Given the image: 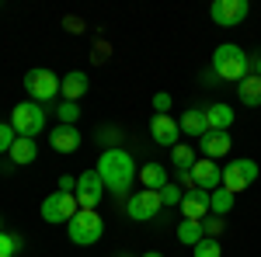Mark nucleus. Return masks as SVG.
<instances>
[{
	"label": "nucleus",
	"mask_w": 261,
	"mask_h": 257,
	"mask_svg": "<svg viewBox=\"0 0 261 257\" xmlns=\"http://www.w3.org/2000/svg\"><path fill=\"white\" fill-rule=\"evenodd\" d=\"M94 170H98L101 181H105V191H112V195H119V198L133 191V181L140 174L136 160L129 157L125 150H105Z\"/></svg>",
	"instance_id": "f257e3e1"
},
{
	"label": "nucleus",
	"mask_w": 261,
	"mask_h": 257,
	"mask_svg": "<svg viewBox=\"0 0 261 257\" xmlns=\"http://www.w3.org/2000/svg\"><path fill=\"white\" fill-rule=\"evenodd\" d=\"M213 73L216 80H226V83H241L247 73H251V56L244 52L241 45L226 42L213 52Z\"/></svg>",
	"instance_id": "f03ea898"
},
{
	"label": "nucleus",
	"mask_w": 261,
	"mask_h": 257,
	"mask_svg": "<svg viewBox=\"0 0 261 257\" xmlns=\"http://www.w3.org/2000/svg\"><path fill=\"white\" fill-rule=\"evenodd\" d=\"M66 233L77 247H91L105 237V219L98 216V209H81L77 216L66 222Z\"/></svg>",
	"instance_id": "7ed1b4c3"
},
{
	"label": "nucleus",
	"mask_w": 261,
	"mask_h": 257,
	"mask_svg": "<svg viewBox=\"0 0 261 257\" xmlns=\"http://www.w3.org/2000/svg\"><path fill=\"white\" fill-rule=\"evenodd\" d=\"M11 125L18 139H35L45 129V104H35V101H21L18 108L11 111Z\"/></svg>",
	"instance_id": "20e7f679"
},
{
	"label": "nucleus",
	"mask_w": 261,
	"mask_h": 257,
	"mask_svg": "<svg viewBox=\"0 0 261 257\" xmlns=\"http://www.w3.org/2000/svg\"><path fill=\"white\" fill-rule=\"evenodd\" d=\"M24 91H28V101L45 104V101H53L60 94V77L53 70H45V66H35V70L24 73Z\"/></svg>",
	"instance_id": "39448f33"
},
{
	"label": "nucleus",
	"mask_w": 261,
	"mask_h": 257,
	"mask_svg": "<svg viewBox=\"0 0 261 257\" xmlns=\"http://www.w3.org/2000/svg\"><path fill=\"white\" fill-rule=\"evenodd\" d=\"M258 174H261V167L254 163V160H247V157H241V160H233L230 167H223V188L226 191H247L254 181H258Z\"/></svg>",
	"instance_id": "423d86ee"
},
{
	"label": "nucleus",
	"mask_w": 261,
	"mask_h": 257,
	"mask_svg": "<svg viewBox=\"0 0 261 257\" xmlns=\"http://www.w3.org/2000/svg\"><path fill=\"white\" fill-rule=\"evenodd\" d=\"M161 209H164L161 191H146V188H143L140 195L125 198V216L133 219V222H150V219L161 216Z\"/></svg>",
	"instance_id": "0eeeda50"
},
{
	"label": "nucleus",
	"mask_w": 261,
	"mask_h": 257,
	"mask_svg": "<svg viewBox=\"0 0 261 257\" xmlns=\"http://www.w3.org/2000/svg\"><path fill=\"white\" fill-rule=\"evenodd\" d=\"M39 212H42V219H45V222H70V219L81 212V205H77V195L56 191V195H49L39 205Z\"/></svg>",
	"instance_id": "6e6552de"
},
{
	"label": "nucleus",
	"mask_w": 261,
	"mask_h": 257,
	"mask_svg": "<svg viewBox=\"0 0 261 257\" xmlns=\"http://www.w3.org/2000/svg\"><path fill=\"white\" fill-rule=\"evenodd\" d=\"M77 205L81 209H98L101 198H105V181H101V174L91 167V170H84L81 178H77Z\"/></svg>",
	"instance_id": "1a4fd4ad"
},
{
	"label": "nucleus",
	"mask_w": 261,
	"mask_h": 257,
	"mask_svg": "<svg viewBox=\"0 0 261 257\" xmlns=\"http://www.w3.org/2000/svg\"><path fill=\"white\" fill-rule=\"evenodd\" d=\"M247 0H216L213 7H209V14H213V21L220 24V28H237L244 18H247Z\"/></svg>",
	"instance_id": "9d476101"
},
{
	"label": "nucleus",
	"mask_w": 261,
	"mask_h": 257,
	"mask_svg": "<svg viewBox=\"0 0 261 257\" xmlns=\"http://www.w3.org/2000/svg\"><path fill=\"white\" fill-rule=\"evenodd\" d=\"M192 178H195V188L216 191V188H223V167L216 160L202 157V160H195V167H192Z\"/></svg>",
	"instance_id": "9b49d317"
},
{
	"label": "nucleus",
	"mask_w": 261,
	"mask_h": 257,
	"mask_svg": "<svg viewBox=\"0 0 261 257\" xmlns=\"http://www.w3.org/2000/svg\"><path fill=\"white\" fill-rule=\"evenodd\" d=\"M178 132H181V125L171 115H153L150 119V136H153V142H161V146H178Z\"/></svg>",
	"instance_id": "f8f14e48"
},
{
	"label": "nucleus",
	"mask_w": 261,
	"mask_h": 257,
	"mask_svg": "<svg viewBox=\"0 0 261 257\" xmlns=\"http://www.w3.org/2000/svg\"><path fill=\"white\" fill-rule=\"evenodd\" d=\"M209 195L213 191H202V188L188 191V195L181 198V216L192 219V222H202V219L209 216Z\"/></svg>",
	"instance_id": "ddd939ff"
},
{
	"label": "nucleus",
	"mask_w": 261,
	"mask_h": 257,
	"mask_svg": "<svg viewBox=\"0 0 261 257\" xmlns=\"http://www.w3.org/2000/svg\"><path fill=\"white\" fill-rule=\"evenodd\" d=\"M81 132H77V125H56L53 129V136H49V142H53V150L56 153H77L81 150Z\"/></svg>",
	"instance_id": "4468645a"
},
{
	"label": "nucleus",
	"mask_w": 261,
	"mask_h": 257,
	"mask_svg": "<svg viewBox=\"0 0 261 257\" xmlns=\"http://www.w3.org/2000/svg\"><path fill=\"white\" fill-rule=\"evenodd\" d=\"M87 87H91V80H87V73L84 70H70L66 77H60V94L63 101H77L87 94Z\"/></svg>",
	"instance_id": "2eb2a0df"
},
{
	"label": "nucleus",
	"mask_w": 261,
	"mask_h": 257,
	"mask_svg": "<svg viewBox=\"0 0 261 257\" xmlns=\"http://www.w3.org/2000/svg\"><path fill=\"white\" fill-rule=\"evenodd\" d=\"M199 146H202V157H209V160H220V157H226L230 153V132H205V136L199 139Z\"/></svg>",
	"instance_id": "dca6fc26"
},
{
	"label": "nucleus",
	"mask_w": 261,
	"mask_h": 257,
	"mask_svg": "<svg viewBox=\"0 0 261 257\" xmlns=\"http://www.w3.org/2000/svg\"><path fill=\"white\" fill-rule=\"evenodd\" d=\"M181 132L192 139H202L205 132H209V122H205V108H188L185 115H181Z\"/></svg>",
	"instance_id": "f3484780"
},
{
	"label": "nucleus",
	"mask_w": 261,
	"mask_h": 257,
	"mask_svg": "<svg viewBox=\"0 0 261 257\" xmlns=\"http://www.w3.org/2000/svg\"><path fill=\"white\" fill-rule=\"evenodd\" d=\"M205 122H209L213 132H226L233 125V108L230 104H209L205 108Z\"/></svg>",
	"instance_id": "a211bd4d"
},
{
	"label": "nucleus",
	"mask_w": 261,
	"mask_h": 257,
	"mask_svg": "<svg viewBox=\"0 0 261 257\" xmlns=\"http://www.w3.org/2000/svg\"><path fill=\"white\" fill-rule=\"evenodd\" d=\"M136 178L143 181V188H146V191H161L164 184H167V170H164L161 163H153V160H150L146 167H140V174H136Z\"/></svg>",
	"instance_id": "6ab92c4d"
},
{
	"label": "nucleus",
	"mask_w": 261,
	"mask_h": 257,
	"mask_svg": "<svg viewBox=\"0 0 261 257\" xmlns=\"http://www.w3.org/2000/svg\"><path fill=\"white\" fill-rule=\"evenodd\" d=\"M237 98H241V104H247V108H258L261 104V77H247L237 83Z\"/></svg>",
	"instance_id": "aec40b11"
},
{
	"label": "nucleus",
	"mask_w": 261,
	"mask_h": 257,
	"mask_svg": "<svg viewBox=\"0 0 261 257\" xmlns=\"http://www.w3.org/2000/svg\"><path fill=\"white\" fill-rule=\"evenodd\" d=\"M35 157H39V146H35V139H18V142L11 146V163H18V167L32 163Z\"/></svg>",
	"instance_id": "412c9836"
},
{
	"label": "nucleus",
	"mask_w": 261,
	"mask_h": 257,
	"mask_svg": "<svg viewBox=\"0 0 261 257\" xmlns=\"http://www.w3.org/2000/svg\"><path fill=\"white\" fill-rule=\"evenodd\" d=\"M230 209H233V191L216 188V191L209 195V212H213V216H226Z\"/></svg>",
	"instance_id": "4be33fe9"
},
{
	"label": "nucleus",
	"mask_w": 261,
	"mask_h": 257,
	"mask_svg": "<svg viewBox=\"0 0 261 257\" xmlns=\"http://www.w3.org/2000/svg\"><path fill=\"white\" fill-rule=\"evenodd\" d=\"M202 237H205L202 222H192V219H185V222H178V240L185 243V247H195V243H199Z\"/></svg>",
	"instance_id": "5701e85b"
},
{
	"label": "nucleus",
	"mask_w": 261,
	"mask_h": 257,
	"mask_svg": "<svg viewBox=\"0 0 261 257\" xmlns=\"http://www.w3.org/2000/svg\"><path fill=\"white\" fill-rule=\"evenodd\" d=\"M192 257H223V247L216 237H202L195 247H192Z\"/></svg>",
	"instance_id": "b1692460"
},
{
	"label": "nucleus",
	"mask_w": 261,
	"mask_h": 257,
	"mask_svg": "<svg viewBox=\"0 0 261 257\" xmlns=\"http://www.w3.org/2000/svg\"><path fill=\"white\" fill-rule=\"evenodd\" d=\"M171 160H174L178 170H192V167H195V153H192V146H185V142H178V146L171 150Z\"/></svg>",
	"instance_id": "393cba45"
},
{
	"label": "nucleus",
	"mask_w": 261,
	"mask_h": 257,
	"mask_svg": "<svg viewBox=\"0 0 261 257\" xmlns=\"http://www.w3.org/2000/svg\"><path fill=\"white\" fill-rule=\"evenodd\" d=\"M56 119H60V125H77V119H81L77 101H63L60 108H56Z\"/></svg>",
	"instance_id": "a878e982"
},
{
	"label": "nucleus",
	"mask_w": 261,
	"mask_h": 257,
	"mask_svg": "<svg viewBox=\"0 0 261 257\" xmlns=\"http://www.w3.org/2000/svg\"><path fill=\"white\" fill-rule=\"evenodd\" d=\"M21 250V237L18 233H4L0 230V257H14Z\"/></svg>",
	"instance_id": "bb28decb"
},
{
	"label": "nucleus",
	"mask_w": 261,
	"mask_h": 257,
	"mask_svg": "<svg viewBox=\"0 0 261 257\" xmlns=\"http://www.w3.org/2000/svg\"><path fill=\"white\" fill-rule=\"evenodd\" d=\"M181 198H185V191L178 188V181H167L161 188V202H164V209L167 205H181Z\"/></svg>",
	"instance_id": "cd10ccee"
},
{
	"label": "nucleus",
	"mask_w": 261,
	"mask_h": 257,
	"mask_svg": "<svg viewBox=\"0 0 261 257\" xmlns=\"http://www.w3.org/2000/svg\"><path fill=\"white\" fill-rule=\"evenodd\" d=\"M18 142V132L11 122H0V153H11V146Z\"/></svg>",
	"instance_id": "c85d7f7f"
},
{
	"label": "nucleus",
	"mask_w": 261,
	"mask_h": 257,
	"mask_svg": "<svg viewBox=\"0 0 261 257\" xmlns=\"http://www.w3.org/2000/svg\"><path fill=\"white\" fill-rule=\"evenodd\" d=\"M202 230H205V237H220L223 233V216H213V212H209V216L202 219Z\"/></svg>",
	"instance_id": "c756f323"
},
{
	"label": "nucleus",
	"mask_w": 261,
	"mask_h": 257,
	"mask_svg": "<svg viewBox=\"0 0 261 257\" xmlns=\"http://www.w3.org/2000/svg\"><path fill=\"white\" fill-rule=\"evenodd\" d=\"M153 111H157V115H167V111H171V94H167V91L153 94Z\"/></svg>",
	"instance_id": "7c9ffc66"
},
{
	"label": "nucleus",
	"mask_w": 261,
	"mask_h": 257,
	"mask_svg": "<svg viewBox=\"0 0 261 257\" xmlns=\"http://www.w3.org/2000/svg\"><path fill=\"white\" fill-rule=\"evenodd\" d=\"M60 191H66V195H73V191H77V178L63 174V178H60Z\"/></svg>",
	"instance_id": "2f4dec72"
},
{
	"label": "nucleus",
	"mask_w": 261,
	"mask_h": 257,
	"mask_svg": "<svg viewBox=\"0 0 261 257\" xmlns=\"http://www.w3.org/2000/svg\"><path fill=\"white\" fill-rule=\"evenodd\" d=\"M251 77H261V52L251 56Z\"/></svg>",
	"instance_id": "473e14b6"
},
{
	"label": "nucleus",
	"mask_w": 261,
	"mask_h": 257,
	"mask_svg": "<svg viewBox=\"0 0 261 257\" xmlns=\"http://www.w3.org/2000/svg\"><path fill=\"white\" fill-rule=\"evenodd\" d=\"M143 257H164V254H157V250H146V254H143Z\"/></svg>",
	"instance_id": "72a5a7b5"
},
{
	"label": "nucleus",
	"mask_w": 261,
	"mask_h": 257,
	"mask_svg": "<svg viewBox=\"0 0 261 257\" xmlns=\"http://www.w3.org/2000/svg\"><path fill=\"white\" fill-rule=\"evenodd\" d=\"M122 257H129V254H122Z\"/></svg>",
	"instance_id": "f704fd0d"
}]
</instances>
